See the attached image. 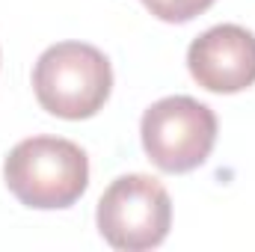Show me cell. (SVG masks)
Listing matches in <instances>:
<instances>
[{"label": "cell", "mask_w": 255, "mask_h": 252, "mask_svg": "<svg viewBox=\"0 0 255 252\" xmlns=\"http://www.w3.org/2000/svg\"><path fill=\"white\" fill-rule=\"evenodd\" d=\"M3 181L27 208H71L89 187V157L71 139L30 136L21 139L3 160Z\"/></svg>", "instance_id": "obj_1"}, {"label": "cell", "mask_w": 255, "mask_h": 252, "mask_svg": "<svg viewBox=\"0 0 255 252\" xmlns=\"http://www.w3.org/2000/svg\"><path fill=\"white\" fill-rule=\"evenodd\" d=\"M110 60L86 42H57L33 65V92L42 110L57 119H92L110 98Z\"/></svg>", "instance_id": "obj_2"}, {"label": "cell", "mask_w": 255, "mask_h": 252, "mask_svg": "<svg viewBox=\"0 0 255 252\" xmlns=\"http://www.w3.org/2000/svg\"><path fill=\"white\" fill-rule=\"evenodd\" d=\"M95 223L101 238L122 252L154 250L172 226V199L166 187L142 172L122 175L98 199Z\"/></svg>", "instance_id": "obj_3"}, {"label": "cell", "mask_w": 255, "mask_h": 252, "mask_svg": "<svg viewBox=\"0 0 255 252\" xmlns=\"http://www.w3.org/2000/svg\"><path fill=\"white\" fill-rule=\"evenodd\" d=\"M139 136L157 169L181 175L211 157L217 142V116L208 104L190 95H169L142 113Z\"/></svg>", "instance_id": "obj_4"}, {"label": "cell", "mask_w": 255, "mask_h": 252, "mask_svg": "<svg viewBox=\"0 0 255 252\" xmlns=\"http://www.w3.org/2000/svg\"><path fill=\"white\" fill-rule=\"evenodd\" d=\"M193 80L217 95H235L255 83V33L241 24H217L187 48Z\"/></svg>", "instance_id": "obj_5"}, {"label": "cell", "mask_w": 255, "mask_h": 252, "mask_svg": "<svg viewBox=\"0 0 255 252\" xmlns=\"http://www.w3.org/2000/svg\"><path fill=\"white\" fill-rule=\"evenodd\" d=\"M214 0H145V9L166 24H187L202 15Z\"/></svg>", "instance_id": "obj_6"}, {"label": "cell", "mask_w": 255, "mask_h": 252, "mask_svg": "<svg viewBox=\"0 0 255 252\" xmlns=\"http://www.w3.org/2000/svg\"><path fill=\"white\" fill-rule=\"evenodd\" d=\"M142 3H145V0H142Z\"/></svg>", "instance_id": "obj_7"}]
</instances>
